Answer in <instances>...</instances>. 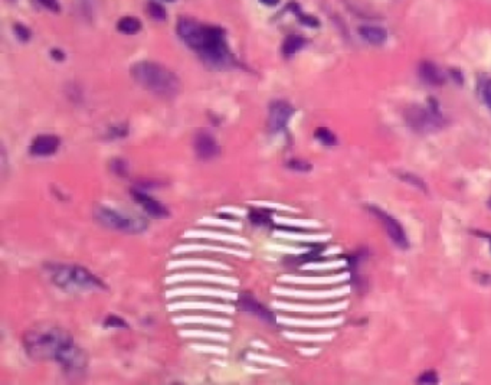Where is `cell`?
<instances>
[{
  "instance_id": "f1b7e54d",
  "label": "cell",
  "mask_w": 491,
  "mask_h": 385,
  "mask_svg": "<svg viewBox=\"0 0 491 385\" xmlns=\"http://www.w3.org/2000/svg\"><path fill=\"white\" fill-rule=\"evenodd\" d=\"M125 135H128V128L125 126H116V127H111V138H124Z\"/></svg>"
},
{
  "instance_id": "4fadbf2b",
  "label": "cell",
  "mask_w": 491,
  "mask_h": 385,
  "mask_svg": "<svg viewBox=\"0 0 491 385\" xmlns=\"http://www.w3.org/2000/svg\"><path fill=\"white\" fill-rule=\"evenodd\" d=\"M419 78L431 87H441L445 84L442 71L430 61H423L419 63Z\"/></svg>"
},
{
  "instance_id": "836d02e7",
  "label": "cell",
  "mask_w": 491,
  "mask_h": 385,
  "mask_svg": "<svg viewBox=\"0 0 491 385\" xmlns=\"http://www.w3.org/2000/svg\"><path fill=\"white\" fill-rule=\"evenodd\" d=\"M166 2H173V0H166Z\"/></svg>"
},
{
  "instance_id": "603a6c76",
  "label": "cell",
  "mask_w": 491,
  "mask_h": 385,
  "mask_svg": "<svg viewBox=\"0 0 491 385\" xmlns=\"http://www.w3.org/2000/svg\"><path fill=\"white\" fill-rule=\"evenodd\" d=\"M147 9H149V15H150L151 18H154L156 20H165V19H166V11H165V8H163L161 5H159V4H150V5L147 6Z\"/></svg>"
},
{
  "instance_id": "9a60e30c",
  "label": "cell",
  "mask_w": 491,
  "mask_h": 385,
  "mask_svg": "<svg viewBox=\"0 0 491 385\" xmlns=\"http://www.w3.org/2000/svg\"><path fill=\"white\" fill-rule=\"evenodd\" d=\"M307 41L299 35H291L285 39L284 45H282V54L290 58L292 55H296L300 49H303L306 47Z\"/></svg>"
},
{
  "instance_id": "2e32d148",
  "label": "cell",
  "mask_w": 491,
  "mask_h": 385,
  "mask_svg": "<svg viewBox=\"0 0 491 385\" xmlns=\"http://www.w3.org/2000/svg\"><path fill=\"white\" fill-rule=\"evenodd\" d=\"M117 28L120 32H123V34L133 35V34H137V32L142 29V22L137 18L125 16L118 20Z\"/></svg>"
},
{
  "instance_id": "d6986e66",
  "label": "cell",
  "mask_w": 491,
  "mask_h": 385,
  "mask_svg": "<svg viewBox=\"0 0 491 385\" xmlns=\"http://www.w3.org/2000/svg\"><path fill=\"white\" fill-rule=\"evenodd\" d=\"M290 9H292V12L299 16V19H300V22H302L303 25L311 26V28H318V26H320V22H318L317 18L302 13V11L299 9V6H297L296 4H291V5H290Z\"/></svg>"
},
{
  "instance_id": "83f0119b",
  "label": "cell",
  "mask_w": 491,
  "mask_h": 385,
  "mask_svg": "<svg viewBox=\"0 0 491 385\" xmlns=\"http://www.w3.org/2000/svg\"><path fill=\"white\" fill-rule=\"evenodd\" d=\"M38 2H39L44 8L52 11V12H55V13H58V12L61 11V6H59L58 0H38Z\"/></svg>"
},
{
  "instance_id": "4316f807",
  "label": "cell",
  "mask_w": 491,
  "mask_h": 385,
  "mask_svg": "<svg viewBox=\"0 0 491 385\" xmlns=\"http://www.w3.org/2000/svg\"><path fill=\"white\" fill-rule=\"evenodd\" d=\"M419 384H438V375L435 371H427L418 378Z\"/></svg>"
},
{
  "instance_id": "f546056e",
  "label": "cell",
  "mask_w": 491,
  "mask_h": 385,
  "mask_svg": "<svg viewBox=\"0 0 491 385\" xmlns=\"http://www.w3.org/2000/svg\"><path fill=\"white\" fill-rule=\"evenodd\" d=\"M51 55H52V58L55 61H63V58H65V55H63V52L61 49H52Z\"/></svg>"
},
{
  "instance_id": "277c9868",
  "label": "cell",
  "mask_w": 491,
  "mask_h": 385,
  "mask_svg": "<svg viewBox=\"0 0 491 385\" xmlns=\"http://www.w3.org/2000/svg\"><path fill=\"white\" fill-rule=\"evenodd\" d=\"M51 281L70 293H87L95 291H106L107 286L100 277L92 274L88 269L78 264H48Z\"/></svg>"
},
{
  "instance_id": "9c48e42d",
  "label": "cell",
  "mask_w": 491,
  "mask_h": 385,
  "mask_svg": "<svg viewBox=\"0 0 491 385\" xmlns=\"http://www.w3.org/2000/svg\"><path fill=\"white\" fill-rule=\"evenodd\" d=\"M130 194H132V198L143 207V209L150 215V216H154V218H166L169 216V211L168 208L163 205L161 202H159L157 200H154L153 197L147 195L146 192L140 190L139 188H133L132 190H130Z\"/></svg>"
},
{
  "instance_id": "8992f818",
  "label": "cell",
  "mask_w": 491,
  "mask_h": 385,
  "mask_svg": "<svg viewBox=\"0 0 491 385\" xmlns=\"http://www.w3.org/2000/svg\"><path fill=\"white\" fill-rule=\"evenodd\" d=\"M428 107H419V106H411L405 111V120L408 126L414 132L421 135L435 133L444 126L442 114L438 109V104L435 100H430Z\"/></svg>"
},
{
  "instance_id": "5bb4252c",
  "label": "cell",
  "mask_w": 491,
  "mask_h": 385,
  "mask_svg": "<svg viewBox=\"0 0 491 385\" xmlns=\"http://www.w3.org/2000/svg\"><path fill=\"white\" fill-rule=\"evenodd\" d=\"M359 34L372 45H382L387 39V32L379 26H360Z\"/></svg>"
},
{
  "instance_id": "6da1fadb",
  "label": "cell",
  "mask_w": 491,
  "mask_h": 385,
  "mask_svg": "<svg viewBox=\"0 0 491 385\" xmlns=\"http://www.w3.org/2000/svg\"><path fill=\"white\" fill-rule=\"evenodd\" d=\"M179 38L213 70H228L237 66V59L228 48L225 30L213 25H202L189 18L178 22Z\"/></svg>"
},
{
  "instance_id": "ac0fdd59",
  "label": "cell",
  "mask_w": 491,
  "mask_h": 385,
  "mask_svg": "<svg viewBox=\"0 0 491 385\" xmlns=\"http://www.w3.org/2000/svg\"><path fill=\"white\" fill-rule=\"evenodd\" d=\"M314 136H316V139H317L320 143H323V145H325V146H335V145H337L336 136L329 130V128H325V127L317 128L316 133H314Z\"/></svg>"
},
{
  "instance_id": "ffe728a7",
  "label": "cell",
  "mask_w": 491,
  "mask_h": 385,
  "mask_svg": "<svg viewBox=\"0 0 491 385\" xmlns=\"http://www.w3.org/2000/svg\"><path fill=\"white\" fill-rule=\"evenodd\" d=\"M287 166H288L291 171L302 172V173L310 172V171L313 169V165H311V164H309L307 160H300V159H291L290 162L287 164Z\"/></svg>"
},
{
  "instance_id": "1f68e13d",
  "label": "cell",
  "mask_w": 491,
  "mask_h": 385,
  "mask_svg": "<svg viewBox=\"0 0 491 385\" xmlns=\"http://www.w3.org/2000/svg\"><path fill=\"white\" fill-rule=\"evenodd\" d=\"M477 236H480V237H485V238H488V241H490V244H491V234H488V233H476Z\"/></svg>"
},
{
  "instance_id": "d6a6232c",
  "label": "cell",
  "mask_w": 491,
  "mask_h": 385,
  "mask_svg": "<svg viewBox=\"0 0 491 385\" xmlns=\"http://www.w3.org/2000/svg\"><path fill=\"white\" fill-rule=\"evenodd\" d=\"M487 205H488V207H490V208H491V198H490V200H488V202H487Z\"/></svg>"
},
{
  "instance_id": "7402d4cb",
  "label": "cell",
  "mask_w": 491,
  "mask_h": 385,
  "mask_svg": "<svg viewBox=\"0 0 491 385\" xmlns=\"http://www.w3.org/2000/svg\"><path fill=\"white\" fill-rule=\"evenodd\" d=\"M399 176L406 183H409V185H412V186H415V188H418L421 190L427 192V185H425V182L421 178H418L416 175H414V173H399Z\"/></svg>"
},
{
  "instance_id": "8fae6325",
  "label": "cell",
  "mask_w": 491,
  "mask_h": 385,
  "mask_svg": "<svg viewBox=\"0 0 491 385\" xmlns=\"http://www.w3.org/2000/svg\"><path fill=\"white\" fill-rule=\"evenodd\" d=\"M194 153L201 160H211L219 154V146L213 136L206 132H199L194 136Z\"/></svg>"
},
{
  "instance_id": "484cf974",
  "label": "cell",
  "mask_w": 491,
  "mask_h": 385,
  "mask_svg": "<svg viewBox=\"0 0 491 385\" xmlns=\"http://www.w3.org/2000/svg\"><path fill=\"white\" fill-rule=\"evenodd\" d=\"M111 168H113V172L118 176H125L127 173V164L124 162V160H120V159H116L111 162Z\"/></svg>"
},
{
  "instance_id": "e0dca14e",
  "label": "cell",
  "mask_w": 491,
  "mask_h": 385,
  "mask_svg": "<svg viewBox=\"0 0 491 385\" xmlns=\"http://www.w3.org/2000/svg\"><path fill=\"white\" fill-rule=\"evenodd\" d=\"M248 216L254 226H268V224H271V214L267 209L252 208Z\"/></svg>"
},
{
  "instance_id": "7c38bea8",
  "label": "cell",
  "mask_w": 491,
  "mask_h": 385,
  "mask_svg": "<svg viewBox=\"0 0 491 385\" xmlns=\"http://www.w3.org/2000/svg\"><path fill=\"white\" fill-rule=\"evenodd\" d=\"M61 146V139L54 135H39L30 143V154L34 156H51L56 153Z\"/></svg>"
},
{
  "instance_id": "44dd1931",
  "label": "cell",
  "mask_w": 491,
  "mask_h": 385,
  "mask_svg": "<svg viewBox=\"0 0 491 385\" xmlns=\"http://www.w3.org/2000/svg\"><path fill=\"white\" fill-rule=\"evenodd\" d=\"M480 94L485 106L491 110V78H485L480 82Z\"/></svg>"
},
{
  "instance_id": "ba28073f",
  "label": "cell",
  "mask_w": 491,
  "mask_h": 385,
  "mask_svg": "<svg viewBox=\"0 0 491 385\" xmlns=\"http://www.w3.org/2000/svg\"><path fill=\"white\" fill-rule=\"evenodd\" d=\"M294 114V109L290 103L278 100L271 103L268 113V128L271 133H280L285 130L290 118Z\"/></svg>"
},
{
  "instance_id": "d4e9b609",
  "label": "cell",
  "mask_w": 491,
  "mask_h": 385,
  "mask_svg": "<svg viewBox=\"0 0 491 385\" xmlns=\"http://www.w3.org/2000/svg\"><path fill=\"white\" fill-rule=\"evenodd\" d=\"M13 29H15V34H16L18 39H20V41H23V42H26V41L30 39V30H29L25 25L16 23Z\"/></svg>"
},
{
  "instance_id": "7a4b0ae2",
  "label": "cell",
  "mask_w": 491,
  "mask_h": 385,
  "mask_svg": "<svg viewBox=\"0 0 491 385\" xmlns=\"http://www.w3.org/2000/svg\"><path fill=\"white\" fill-rule=\"evenodd\" d=\"M74 343V338L68 331L56 326L34 328L23 335L25 350L32 360L58 362Z\"/></svg>"
},
{
  "instance_id": "4dcf8cb0",
  "label": "cell",
  "mask_w": 491,
  "mask_h": 385,
  "mask_svg": "<svg viewBox=\"0 0 491 385\" xmlns=\"http://www.w3.org/2000/svg\"><path fill=\"white\" fill-rule=\"evenodd\" d=\"M259 2L267 5V6H277L280 4V0H259Z\"/></svg>"
},
{
  "instance_id": "52a82bcc",
  "label": "cell",
  "mask_w": 491,
  "mask_h": 385,
  "mask_svg": "<svg viewBox=\"0 0 491 385\" xmlns=\"http://www.w3.org/2000/svg\"><path fill=\"white\" fill-rule=\"evenodd\" d=\"M368 211L380 221V224L386 230L387 236L390 237L392 241H394V244L397 247H399L402 250L409 248V241H408V237L405 234V230L402 228L401 224L394 216L389 215L385 211H382L379 207H368Z\"/></svg>"
},
{
  "instance_id": "cb8c5ba5",
  "label": "cell",
  "mask_w": 491,
  "mask_h": 385,
  "mask_svg": "<svg viewBox=\"0 0 491 385\" xmlns=\"http://www.w3.org/2000/svg\"><path fill=\"white\" fill-rule=\"evenodd\" d=\"M104 325L107 328H127V322L124 319H121L120 316H116V314H110L106 320H104Z\"/></svg>"
},
{
  "instance_id": "5b68a950",
  "label": "cell",
  "mask_w": 491,
  "mask_h": 385,
  "mask_svg": "<svg viewBox=\"0 0 491 385\" xmlns=\"http://www.w3.org/2000/svg\"><path fill=\"white\" fill-rule=\"evenodd\" d=\"M97 222L104 228L125 234H140L147 228V221L139 215L125 214L110 207H97L94 209Z\"/></svg>"
},
{
  "instance_id": "3957f363",
  "label": "cell",
  "mask_w": 491,
  "mask_h": 385,
  "mask_svg": "<svg viewBox=\"0 0 491 385\" xmlns=\"http://www.w3.org/2000/svg\"><path fill=\"white\" fill-rule=\"evenodd\" d=\"M133 80L160 99H175L180 90V80L168 67L153 61L136 62L130 70Z\"/></svg>"
},
{
  "instance_id": "30bf717a",
  "label": "cell",
  "mask_w": 491,
  "mask_h": 385,
  "mask_svg": "<svg viewBox=\"0 0 491 385\" xmlns=\"http://www.w3.org/2000/svg\"><path fill=\"white\" fill-rule=\"evenodd\" d=\"M238 305H240V307L242 310L248 312L252 316H256L258 319L264 320V322H267V324H274L275 322V317H274L273 312L268 307H266L263 303L258 302L254 296L248 295V293H244V295L240 296Z\"/></svg>"
}]
</instances>
